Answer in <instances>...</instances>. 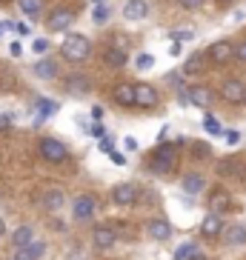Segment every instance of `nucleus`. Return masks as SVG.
Instances as JSON below:
<instances>
[{
    "label": "nucleus",
    "instance_id": "f257e3e1",
    "mask_svg": "<svg viewBox=\"0 0 246 260\" xmlns=\"http://www.w3.org/2000/svg\"><path fill=\"white\" fill-rule=\"evenodd\" d=\"M60 54H63V60H69V63H83L92 54V43L83 35H66V40H63V46H60Z\"/></svg>",
    "mask_w": 246,
    "mask_h": 260
},
{
    "label": "nucleus",
    "instance_id": "f03ea898",
    "mask_svg": "<svg viewBox=\"0 0 246 260\" xmlns=\"http://www.w3.org/2000/svg\"><path fill=\"white\" fill-rule=\"evenodd\" d=\"M175 160H177L175 146L161 143L152 152V157H149V169H152V172H158V175H169L172 169H175Z\"/></svg>",
    "mask_w": 246,
    "mask_h": 260
},
{
    "label": "nucleus",
    "instance_id": "7ed1b4c3",
    "mask_svg": "<svg viewBox=\"0 0 246 260\" xmlns=\"http://www.w3.org/2000/svg\"><path fill=\"white\" fill-rule=\"evenodd\" d=\"M40 157L46 163H63L69 157V149H66L63 140H57V138H43L40 140Z\"/></svg>",
    "mask_w": 246,
    "mask_h": 260
},
{
    "label": "nucleus",
    "instance_id": "20e7f679",
    "mask_svg": "<svg viewBox=\"0 0 246 260\" xmlns=\"http://www.w3.org/2000/svg\"><path fill=\"white\" fill-rule=\"evenodd\" d=\"M95 212H98V200H95V194H77L75 203H72V217H75L77 223L92 220Z\"/></svg>",
    "mask_w": 246,
    "mask_h": 260
},
{
    "label": "nucleus",
    "instance_id": "39448f33",
    "mask_svg": "<svg viewBox=\"0 0 246 260\" xmlns=\"http://www.w3.org/2000/svg\"><path fill=\"white\" fill-rule=\"evenodd\" d=\"M72 23H75V12H72V9H54L52 15L46 17L49 31H66Z\"/></svg>",
    "mask_w": 246,
    "mask_h": 260
},
{
    "label": "nucleus",
    "instance_id": "423d86ee",
    "mask_svg": "<svg viewBox=\"0 0 246 260\" xmlns=\"http://www.w3.org/2000/svg\"><path fill=\"white\" fill-rule=\"evenodd\" d=\"M112 200H115V206H120V209L135 206V200H138V189H135V183H117L115 189H112Z\"/></svg>",
    "mask_w": 246,
    "mask_h": 260
},
{
    "label": "nucleus",
    "instance_id": "0eeeda50",
    "mask_svg": "<svg viewBox=\"0 0 246 260\" xmlns=\"http://www.w3.org/2000/svg\"><path fill=\"white\" fill-rule=\"evenodd\" d=\"M206 54L215 66H223V63H229L232 57H235V46L226 43V40H218V43H212V46L206 49Z\"/></svg>",
    "mask_w": 246,
    "mask_h": 260
},
{
    "label": "nucleus",
    "instance_id": "6e6552de",
    "mask_svg": "<svg viewBox=\"0 0 246 260\" xmlns=\"http://www.w3.org/2000/svg\"><path fill=\"white\" fill-rule=\"evenodd\" d=\"M221 94L226 103H246V86L240 83L238 77H232V80H226V83L221 86Z\"/></svg>",
    "mask_w": 246,
    "mask_h": 260
},
{
    "label": "nucleus",
    "instance_id": "1a4fd4ad",
    "mask_svg": "<svg viewBox=\"0 0 246 260\" xmlns=\"http://www.w3.org/2000/svg\"><path fill=\"white\" fill-rule=\"evenodd\" d=\"M135 106L138 109H155L158 106V92H155V86H149V83L135 86Z\"/></svg>",
    "mask_w": 246,
    "mask_h": 260
},
{
    "label": "nucleus",
    "instance_id": "9d476101",
    "mask_svg": "<svg viewBox=\"0 0 246 260\" xmlns=\"http://www.w3.org/2000/svg\"><path fill=\"white\" fill-rule=\"evenodd\" d=\"M63 203H66V198H63V191L57 189V186H49L46 191H43V198H40V206L46 209V212H60Z\"/></svg>",
    "mask_w": 246,
    "mask_h": 260
},
{
    "label": "nucleus",
    "instance_id": "9b49d317",
    "mask_svg": "<svg viewBox=\"0 0 246 260\" xmlns=\"http://www.w3.org/2000/svg\"><path fill=\"white\" fill-rule=\"evenodd\" d=\"M46 254V243L43 240H35L32 246H23V249H15L12 260H43Z\"/></svg>",
    "mask_w": 246,
    "mask_h": 260
},
{
    "label": "nucleus",
    "instance_id": "f8f14e48",
    "mask_svg": "<svg viewBox=\"0 0 246 260\" xmlns=\"http://www.w3.org/2000/svg\"><path fill=\"white\" fill-rule=\"evenodd\" d=\"M209 209L215 214H223V212H232V194L226 189H215L212 198H209Z\"/></svg>",
    "mask_w": 246,
    "mask_h": 260
},
{
    "label": "nucleus",
    "instance_id": "ddd939ff",
    "mask_svg": "<svg viewBox=\"0 0 246 260\" xmlns=\"http://www.w3.org/2000/svg\"><path fill=\"white\" fill-rule=\"evenodd\" d=\"M146 232L152 240H169L172 237V223L163 220V217H155V220L146 223Z\"/></svg>",
    "mask_w": 246,
    "mask_h": 260
},
{
    "label": "nucleus",
    "instance_id": "4468645a",
    "mask_svg": "<svg viewBox=\"0 0 246 260\" xmlns=\"http://www.w3.org/2000/svg\"><path fill=\"white\" fill-rule=\"evenodd\" d=\"M209 63H212V60H209V54H206V52H195L192 57L186 60L183 72H186V75H189V77H192V75H203V72H206V66H209Z\"/></svg>",
    "mask_w": 246,
    "mask_h": 260
},
{
    "label": "nucleus",
    "instance_id": "2eb2a0df",
    "mask_svg": "<svg viewBox=\"0 0 246 260\" xmlns=\"http://www.w3.org/2000/svg\"><path fill=\"white\" fill-rule=\"evenodd\" d=\"M117 240L115 229H109V226H98V229L92 232V243L98 246V249H112Z\"/></svg>",
    "mask_w": 246,
    "mask_h": 260
},
{
    "label": "nucleus",
    "instance_id": "dca6fc26",
    "mask_svg": "<svg viewBox=\"0 0 246 260\" xmlns=\"http://www.w3.org/2000/svg\"><path fill=\"white\" fill-rule=\"evenodd\" d=\"M200 232H203V237H218V235H223V220H221V214L209 212L206 217H203V223H200Z\"/></svg>",
    "mask_w": 246,
    "mask_h": 260
},
{
    "label": "nucleus",
    "instance_id": "f3484780",
    "mask_svg": "<svg viewBox=\"0 0 246 260\" xmlns=\"http://www.w3.org/2000/svg\"><path fill=\"white\" fill-rule=\"evenodd\" d=\"M32 72H35L40 80H54L60 69H57V63H54L52 57H43V60H38L35 66H32Z\"/></svg>",
    "mask_w": 246,
    "mask_h": 260
},
{
    "label": "nucleus",
    "instance_id": "a211bd4d",
    "mask_svg": "<svg viewBox=\"0 0 246 260\" xmlns=\"http://www.w3.org/2000/svg\"><path fill=\"white\" fill-rule=\"evenodd\" d=\"M186 94H189V103H192V106L206 109L209 103H212V92H209V86H192V89H186Z\"/></svg>",
    "mask_w": 246,
    "mask_h": 260
},
{
    "label": "nucleus",
    "instance_id": "6ab92c4d",
    "mask_svg": "<svg viewBox=\"0 0 246 260\" xmlns=\"http://www.w3.org/2000/svg\"><path fill=\"white\" fill-rule=\"evenodd\" d=\"M103 63L112 66V69H123V66H126V49L123 46H109L106 52H103Z\"/></svg>",
    "mask_w": 246,
    "mask_h": 260
},
{
    "label": "nucleus",
    "instance_id": "aec40b11",
    "mask_svg": "<svg viewBox=\"0 0 246 260\" xmlns=\"http://www.w3.org/2000/svg\"><path fill=\"white\" fill-rule=\"evenodd\" d=\"M146 12H149L146 0H129V3L123 6V17H126V20H140V17H146Z\"/></svg>",
    "mask_w": 246,
    "mask_h": 260
},
{
    "label": "nucleus",
    "instance_id": "412c9836",
    "mask_svg": "<svg viewBox=\"0 0 246 260\" xmlns=\"http://www.w3.org/2000/svg\"><path fill=\"white\" fill-rule=\"evenodd\" d=\"M180 186H183L186 194H200V191H203V186H206V177L198 175V172H192V175H183Z\"/></svg>",
    "mask_w": 246,
    "mask_h": 260
},
{
    "label": "nucleus",
    "instance_id": "4be33fe9",
    "mask_svg": "<svg viewBox=\"0 0 246 260\" xmlns=\"http://www.w3.org/2000/svg\"><path fill=\"white\" fill-rule=\"evenodd\" d=\"M66 92H69L72 98H83V94H89V80H86L83 75H72L69 80H66Z\"/></svg>",
    "mask_w": 246,
    "mask_h": 260
},
{
    "label": "nucleus",
    "instance_id": "5701e85b",
    "mask_svg": "<svg viewBox=\"0 0 246 260\" xmlns=\"http://www.w3.org/2000/svg\"><path fill=\"white\" fill-rule=\"evenodd\" d=\"M35 243V229L32 226H20V229L12 232V246L15 249H23V246H32Z\"/></svg>",
    "mask_w": 246,
    "mask_h": 260
},
{
    "label": "nucleus",
    "instance_id": "b1692460",
    "mask_svg": "<svg viewBox=\"0 0 246 260\" xmlns=\"http://www.w3.org/2000/svg\"><path fill=\"white\" fill-rule=\"evenodd\" d=\"M221 237L226 246H243L246 243V226H229V229H223Z\"/></svg>",
    "mask_w": 246,
    "mask_h": 260
},
{
    "label": "nucleus",
    "instance_id": "393cba45",
    "mask_svg": "<svg viewBox=\"0 0 246 260\" xmlns=\"http://www.w3.org/2000/svg\"><path fill=\"white\" fill-rule=\"evenodd\" d=\"M115 103H117V106H123V109L135 106V86H129V83L117 86V89H115Z\"/></svg>",
    "mask_w": 246,
    "mask_h": 260
},
{
    "label": "nucleus",
    "instance_id": "a878e982",
    "mask_svg": "<svg viewBox=\"0 0 246 260\" xmlns=\"http://www.w3.org/2000/svg\"><path fill=\"white\" fill-rule=\"evenodd\" d=\"M54 112H57V103H54V100H46V98L35 100V117H38V120H49Z\"/></svg>",
    "mask_w": 246,
    "mask_h": 260
},
{
    "label": "nucleus",
    "instance_id": "bb28decb",
    "mask_svg": "<svg viewBox=\"0 0 246 260\" xmlns=\"http://www.w3.org/2000/svg\"><path fill=\"white\" fill-rule=\"evenodd\" d=\"M17 6H20V12H23L26 17L35 20V17L43 12V0H17Z\"/></svg>",
    "mask_w": 246,
    "mask_h": 260
},
{
    "label": "nucleus",
    "instance_id": "cd10ccee",
    "mask_svg": "<svg viewBox=\"0 0 246 260\" xmlns=\"http://www.w3.org/2000/svg\"><path fill=\"white\" fill-rule=\"evenodd\" d=\"M195 254H198V246H195L192 240H186V243H180V246H177L175 260H192Z\"/></svg>",
    "mask_w": 246,
    "mask_h": 260
},
{
    "label": "nucleus",
    "instance_id": "c85d7f7f",
    "mask_svg": "<svg viewBox=\"0 0 246 260\" xmlns=\"http://www.w3.org/2000/svg\"><path fill=\"white\" fill-rule=\"evenodd\" d=\"M203 129H206L209 135H221V132H223V129H221V123H218L212 115H206V117H203Z\"/></svg>",
    "mask_w": 246,
    "mask_h": 260
},
{
    "label": "nucleus",
    "instance_id": "c756f323",
    "mask_svg": "<svg viewBox=\"0 0 246 260\" xmlns=\"http://www.w3.org/2000/svg\"><path fill=\"white\" fill-rule=\"evenodd\" d=\"M135 63H138V69H152L155 57H152V54H138V60H135Z\"/></svg>",
    "mask_w": 246,
    "mask_h": 260
},
{
    "label": "nucleus",
    "instance_id": "7c9ffc66",
    "mask_svg": "<svg viewBox=\"0 0 246 260\" xmlns=\"http://www.w3.org/2000/svg\"><path fill=\"white\" fill-rule=\"evenodd\" d=\"M92 17H95V23H103V20L109 17V9L98 3V6H95V12H92Z\"/></svg>",
    "mask_w": 246,
    "mask_h": 260
},
{
    "label": "nucleus",
    "instance_id": "2f4dec72",
    "mask_svg": "<svg viewBox=\"0 0 246 260\" xmlns=\"http://www.w3.org/2000/svg\"><path fill=\"white\" fill-rule=\"evenodd\" d=\"M192 152L198 154V157H209V146H206V143H198V140H192Z\"/></svg>",
    "mask_w": 246,
    "mask_h": 260
},
{
    "label": "nucleus",
    "instance_id": "473e14b6",
    "mask_svg": "<svg viewBox=\"0 0 246 260\" xmlns=\"http://www.w3.org/2000/svg\"><path fill=\"white\" fill-rule=\"evenodd\" d=\"M32 52L46 54V52H49V43H46V40H35V43H32Z\"/></svg>",
    "mask_w": 246,
    "mask_h": 260
},
{
    "label": "nucleus",
    "instance_id": "72a5a7b5",
    "mask_svg": "<svg viewBox=\"0 0 246 260\" xmlns=\"http://www.w3.org/2000/svg\"><path fill=\"white\" fill-rule=\"evenodd\" d=\"M172 40H192V31L177 29V31H172Z\"/></svg>",
    "mask_w": 246,
    "mask_h": 260
},
{
    "label": "nucleus",
    "instance_id": "f704fd0d",
    "mask_svg": "<svg viewBox=\"0 0 246 260\" xmlns=\"http://www.w3.org/2000/svg\"><path fill=\"white\" fill-rule=\"evenodd\" d=\"M98 146H100V152H109V154H112V140H109V138H100Z\"/></svg>",
    "mask_w": 246,
    "mask_h": 260
},
{
    "label": "nucleus",
    "instance_id": "c9c22d12",
    "mask_svg": "<svg viewBox=\"0 0 246 260\" xmlns=\"http://www.w3.org/2000/svg\"><path fill=\"white\" fill-rule=\"evenodd\" d=\"M12 126V115H0V132H6Z\"/></svg>",
    "mask_w": 246,
    "mask_h": 260
},
{
    "label": "nucleus",
    "instance_id": "e433bc0d",
    "mask_svg": "<svg viewBox=\"0 0 246 260\" xmlns=\"http://www.w3.org/2000/svg\"><path fill=\"white\" fill-rule=\"evenodd\" d=\"M200 3H203V0H180V6L183 9H198Z\"/></svg>",
    "mask_w": 246,
    "mask_h": 260
},
{
    "label": "nucleus",
    "instance_id": "4c0bfd02",
    "mask_svg": "<svg viewBox=\"0 0 246 260\" xmlns=\"http://www.w3.org/2000/svg\"><path fill=\"white\" fill-rule=\"evenodd\" d=\"M235 57H238V60H243V63H246V43H240V46L235 49Z\"/></svg>",
    "mask_w": 246,
    "mask_h": 260
},
{
    "label": "nucleus",
    "instance_id": "58836bf2",
    "mask_svg": "<svg viewBox=\"0 0 246 260\" xmlns=\"http://www.w3.org/2000/svg\"><path fill=\"white\" fill-rule=\"evenodd\" d=\"M238 140H240V135H238V132H226V143H229V146H235Z\"/></svg>",
    "mask_w": 246,
    "mask_h": 260
},
{
    "label": "nucleus",
    "instance_id": "ea45409f",
    "mask_svg": "<svg viewBox=\"0 0 246 260\" xmlns=\"http://www.w3.org/2000/svg\"><path fill=\"white\" fill-rule=\"evenodd\" d=\"M12 57H20V54H23V46H20V43H12Z\"/></svg>",
    "mask_w": 246,
    "mask_h": 260
},
{
    "label": "nucleus",
    "instance_id": "a19ab883",
    "mask_svg": "<svg viewBox=\"0 0 246 260\" xmlns=\"http://www.w3.org/2000/svg\"><path fill=\"white\" fill-rule=\"evenodd\" d=\"M112 163H117V166H123V163H126V157H123L120 152H112Z\"/></svg>",
    "mask_w": 246,
    "mask_h": 260
},
{
    "label": "nucleus",
    "instance_id": "79ce46f5",
    "mask_svg": "<svg viewBox=\"0 0 246 260\" xmlns=\"http://www.w3.org/2000/svg\"><path fill=\"white\" fill-rule=\"evenodd\" d=\"M95 138H106V129H103V126H100V123H98V126H95Z\"/></svg>",
    "mask_w": 246,
    "mask_h": 260
},
{
    "label": "nucleus",
    "instance_id": "37998d69",
    "mask_svg": "<svg viewBox=\"0 0 246 260\" xmlns=\"http://www.w3.org/2000/svg\"><path fill=\"white\" fill-rule=\"evenodd\" d=\"M92 117L100 123V117H103V109H100V106H95V109H92Z\"/></svg>",
    "mask_w": 246,
    "mask_h": 260
},
{
    "label": "nucleus",
    "instance_id": "c03bdc74",
    "mask_svg": "<svg viewBox=\"0 0 246 260\" xmlns=\"http://www.w3.org/2000/svg\"><path fill=\"white\" fill-rule=\"evenodd\" d=\"M169 54H180V46H177V40H172V43H169Z\"/></svg>",
    "mask_w": 246,
    "mask_h": 260
},
{
    "label": "nucleus",
    "instance_id": "a18cd8bd",
    "mask_svg": "<svg viewBox=\"0 0 246 260\" xmlns=\"http://www.w3.org/2000/svg\"><path fill=\"white\" fill-rule=\"evenodd\" d=\"M15 29L20 31V35H29V26H26V23H15Z\"/></svg>",
    "mask_w": 246,
    "mask_h": 260
},
{
    "label": "nucleus",
    "instance_id": "49530a36",
    "mask_svg": "<svg viewBox=\"0 0 246 260\" xmlns=\"http://www.w3.org/2000/svg\"><path fill=\"white\" fill-rule=\"evenodd\" d=\"M126 149H138V140H135V138H126Z\"/></svg>",
    "mask_w": 246,
    "mask_h": 260
},
{
    "label": "nucleus",
    "instance_id": "de8ad7c7",
    "mask_svg": "<svg viewBox=\"0 0 246 260\" xmlns=\"http://www.w3.org/2000/svg\"><path fill=\"white\" fill-rule=\"evenodd\" d=\"M6 235V223H3V217H0V237Z\"/></svg>",
    "mask_w": 246,
    "mask_h": 260
},
{
    "label": "nucleus",
    "instance_id": "09e8293b",
    "mask_svg": "<svg viewBox=\"0 0 246 260\" xmlns=\"http://www.w3.org/2000/svg\"><path fill=\"white\" fill-rule=\"evenodd\" d=\"M192 260H203V257H200V254H195V257H192Z\"/></svg>",
    "mask_w": 246,
    "mask_h": 260
},
{
    "label": "nucleus",
    "instance_id": "8fccbe9b",
    "mask_svg": "<svg viewBox=\"0 0 246 260\" xmlns=\"http://www.w3.org/2000/svg\"><path fill=\"white\" fill-rule=\"evenodd\" d=\"M0 3H12V0H0Z\"/></svg>",
    "mask_w": 246,
    "mask_h": 260
},
{
    "label": "nucleus",
    "instance_id": "3c124183",
    "mask_svg": "<svg viewBox=\"0 0 246 260\" xmlns=\"http://www.w3.org/2000/svg\"><path fill=\"white\" fill-rule=\"evenodd\" d=\"M95 3H103V0H95Z\"/></svg>",
    "mask_w": 246,
    "mask_h": 260
},
{
    "label": "nucleus",
    "instance_id": "603ef678",
    "mask_svg": "<svg viewBox=\"0 0 246 260\" xmlns=\"http://www.w3.org/2000/svg\"><path fill=\"white\" fill-rule=\"evenodd\" d=\"M0 31H3V29H0Z\"/></svg>",
    "mask_w": 246,
    "mask_h": 260
}]
</instances>
